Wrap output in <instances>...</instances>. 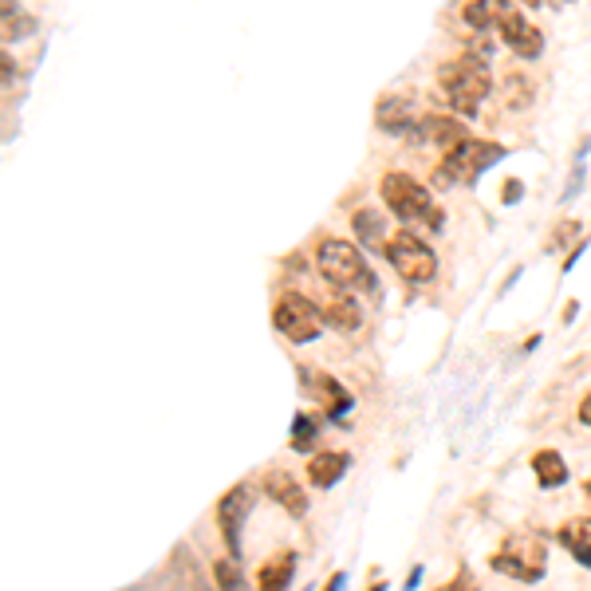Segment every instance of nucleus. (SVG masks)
<instances>
[{
  "instance_id": "f257e3e1",
  "label": "nucleus",
  "mask_w": 591,
  "mask_h": 591,
  "mask_svg": "<svg viewBox=\"0 0 591 591\" xmlns=\"http://www.w3.org/2000/svg\"><path fill=\"white\" fill-rule=\"evenodd\" d=\"M438 79H442V91H446V99H450V107H454L458 119H477L481 115V103H485V95L493 87L485 56L465 52L458 60L442 64Z\"/></svg>"
},
{
  "instance_id": "f03ea898",
  "label": "nucleus",
  "mask_w": 591,
  "mask_h": 591,
  "mask_svg": "<svg viewBox=\"0 0 591 591\" xmlns=\"http://www.w3.org/2000/svg\"><path fill=\"white\" fill-rule=\"evenodd\" d=\"M379 194H383L387 209H391L398 221H406V225H430L434 233L442 229V209L434 205L430 190L418 178H410V174H387L379 182Z\"/></svg>"
},
{
  "instance_id": "7ed1b4c3",
  "label": "nucleus",
  "mask_w": 591,
  "mask_h": 591,
  "mask_svg": "<svg viewBox=\"0 0 591 591\" xmlns=\"http://www.w3.org/2000/svg\"><path fill=\"white\" fill-rule=\"evenodd\" d=\"M316 264L324 272V280L335 284L339 292H375V276L363 261V253L351 245V241H339V237H324L320 249H316Z\"/></svg>"
},
{
  "instance_id": "20e7f679",
  "label": "nucleus",
  "mask_w": 591,
  "mask_h": 591,
  "mask_svg": "<svg viewBox=\"0 0 591 591\" xmlns=\"http://www.w3.org/2000/svg\"><path fill=\"white\" fill-rule=\"evenodd\" d=\"M383 253H387V261L394 264V272L406 280V284H414V288H422V284H430L434 276H438V257H434V249L418 237V233H394L391 241L383 245Z\"/></svg>"
},
{
  "instance_id": "39448f33",
  "label": "nucleus",
  "mask_w": 591,
  "mask_h": 591,
  "mask_svg": "<svg viewBox=\"0 0 591 591\" xmlns=\"http://www.w3.org/2000/svg\"><path fill=\"white\" fill-rule=\"evenodd\" d=\"M505 158V146H497V142H481V138H465L461 146L454 150H446V158H442V182L446 186H454V182H477L493 162H501Z\"/></svg>"
},
{
  "instance_id": "423d86ee",
  "label": "nucleus",
  "mask_w": 591,
  "mask_h": 591,
  "mask_svg": "<svg viewBox=\"0 0 591 591\" xmlns=\"http://www.w3.org/2000/svg\"><path fill=\"white\" fill-rule=\"evenodd\" d=\"M272 324H276V331H280L284 339H292V343H316V339L324 335V324H328V320H324V312H320L312 300L288 292V296L276 300Z\"/></svg>"
},
{
  "instance_id": "0eeeda50",
  "label": "nucleus",
  "mask_w": 591,
  "mask_h": 591,
  "mask_svg": "<svg viewBox=\"0 0 591 591\" xmlns=\"http://www.w3.org/2000/svg\"><path fill=\"white\" fill-rule=\"evenodd\" d=\"M253 505H257V485H253V481L233 485V489L221 497V505H217V528H221L225 548H229L233 556H241V532H245V521H249Z\"/></svg>"
},
{
  "instance_id": "6e6552de",
  "label": "nucleus",
  "mask_w": 591,
  "mask_h": 591,
  "mask_svg": "<svg viewBox=\"0 0 591 591\" xmlns=\"http://www.w3.org/2000/svg\"><path fill=\"white\" fill-rule=\"evenodd\" d=\"M493 572L509 576V580H521V584H536L544 576V548L521 540V544H505V552L493 556Z\"/></svg>"
},
{
  "instance_id": "1a4fd4ad",
  "label": "nucleus",
  "mask_w": 591,
  "mask_h": 591,
  "mask_svg": "<svg viewBox=\"0 0 591 591\" xmlns=\"http://www.w3.org/2000/svg\"><path fill=\"white\" fill-rule=\"evenodd\" d=\"M517 12H521L517 0H469L461 16H465V24L477 28V32H501Z\"/></svg>"
},
{
  "instance_id": "9d476101",
  "label": "nucleus",
  "mask_w": 591,
  "mask_h": 591,
  "mask_svg": "<svg viewBox=\"0 0 591 591\" xmlns=\"http://www.w3.org/2000/svg\"><path fill=\"white\" fill-rule=\"evenodd\" d=\"M264 493L288 513V517H304L308 513V493H304V485L292 477V473H284V469H272L268 477H264Z\"/></svg>"
},
{
  "instance_id": "9b49d317",
  "label": "nucleus",
  "mask_w": 591,
  "mask_h": 591,
  "mask_svg": "<svg viewBox=\"0 0 591 591\" xmlns=\"http://www.w3.org/2000/svg\"><path fill=\"white\" fill-rule=\"evenodd\" d=\"M414 138L430 142V146H442V150H454L469 138V131H465V123L458 115H422L418 127H414Z\"/></svg>"
},
{
  "instance_id": "f8f14e48",
  "label": "nucleus",
  "mask_w": 591,
  "mask_h": 591,
  "mask_svg": "<svg viewBox=\"0 0 591 591\" xmlns=\"http://www.w3.org/2000/svg\"><path fill=\"white\" fill-rule=\"evenodd\" d=\"M375 123L387 134H414L418 119H414V103L406 95H383L375 107Z\"/></svg>"
},
{
  "instance_id": "ddd939ff",
  "label": "nucleus",
  "mask_w": 591,
  "mask_h": 591,
  "mask_svg": "<svg viewBox=\"0 0 591 591\" xmlns=\"http://www.w3.org/2000/svg\"><path fill=\"white\" fill-rule=\"evenodd\" d=\"M501 40H505L521 60H536V56L544 52V36H540V28L528 20L525 12H517V16L501 28Z\"/></svg>"
},
{
  "instance_id": "4468645a",
  "label": "nucleus",
  "mask_w": 591,
  "mask_h": 591,
  "mask_svg": "<svg viewBox=\"0 0 591 591\" xmlns=\"http://www.w3.org/2000/svg\"><path fill=\"white\" fill-rule=\"evenodd\" d=\"M300 383L316 394V398H324V402H328L331 422H339V418L351 410V394L343 391V387H339L331 375H324V371H300Z\"/></svg>"
},
{
  "instance_id": "2eb2a0df",
  "label": "nucleus",
  "mask_w": 591,
  "mask_h": 591,
  "mask_svg": "<svg viewBox=\"0 0 591 591\" xmlns=\"http://www.w3.org/2000/svg\"><path fill=\"white\" fill-rule=\"evenodd\" d=\"M347 469H351V458L343 450H320V454H312V461H308V481L316 489H331V485L343 481Z\"/></svg>"
},
{
  "instance_id": "dca6fc26",
  "label": "nucleus",
  "mask_w": 591,
  "mask_h": 591,
  "mask_svg": "<svg viewBox=\"0 0 591 591\" xmlns=\"http://www.w3.org/2000/svg\"><path fill=\"white\" fill-rule=\"evenodd\" d=\"M296 580V552H280L276 560L261 564L257 572V588L261 591H288Z\"/></svg>"
},
{
  "instance_id": "f3484780",
  "label": "nucleus",
  "mask_w": 591,
  "mask_h": 591,
  "mask_svg": "<svg viewBox=\"0 0 591 591\" xmlns=\"http://www.w3.org/2000/svg\"><path fill=\"white\" fill-rule=\"evenodd\" d=\"M532 473L540 489H560L568 481V461L560 458L556 450H536L532 454Z\"/></svg>"
},
{
  "instance_id": "a211bd4d",
  "label": "nucleus",
  "mask_w": 591,
  "mask_h": 591,
  "mask_svg": "<svg viewBox=\"0 0 591 591\" xmlns=\"http://www.w3.org/2000/svg\"><path fill=\"white\" fill-rule=\"evenodd\" d=\"M324 320H328L335 331H343V335H351V331L359 328V304L351 300V296H343V292H335L328 296V308H324Z\"/></svg>"
},
{
  "instance_id": "6ab92c4d",
  "label": "nucleus",
  "mask_w": 591,
  "mask_h": 591,
  "mask_svg": "<svg viewBox=\"0 0 591 591\" xmlns=\"http://www.w3.org/2000/svg\"><path fill=\"white\" fill-rule=\"evenodd\" d=\"M560 544L584 564V568H591V521H572V525H564L560 532Z\"/></svg>"
},
{
  "instance_id": "aec40b11",
  "label": "nucleus",
  "mask_w": 591,
  "mask_h": 591,
  "mask_svg": "<svg viewBox=\"0 0 591 591\" xmlns=\"http://www.w3.org/2000/svg\"><path fill=\"white\" fill-rule=\"evenodd\" d=\"M351 225H355V233H359V241L371 249V245H387L383 241V233H387V225H383V217L375 213V209H359L355 217H351Z\"/></svg>"
},
{
  "instance_id": "412c9836",
  "label": "nucleus",
  "mask_w": 591,
  "mask_h": 591,
  "mask_svg": "<svg viewBox=\"0 0 591 591\" xmlns=\"http://www.w3.org/2000/svg\"><path fill=\"white\" fill-rule=\"evenodd\" d=\"M213 576H217V591H253L237 560H217L213 564Z\"/></svg>"
},
{
  "instance_id": "4be33fe9",
  "label": "nucleus",
  "mask_w": 591,
  "mask_h": 591,
  "mask_svg": "<svg viewBox=\"0 0 591 591\" xmlns=\"http://www.w3.org/2000/svg\"><path fill=\"white\" fill-rule=\"evenodd\" d=\"M320 426H324L320 418H312V414H296V418H292V446H296V450H308V446L316 442Z\"/></svg>"
},
{
  "instance_id": "5701e85b",
  "label": "nucleus",
  "mask_w": 591,
  "mask_h": 591,
  "mask_svg": "<svg viewBox=\"0 0 591 591\" xmlns=\"http://www.w3.org/2000/svg\"><path fill=\"white\" fill-rule=\"evenodd\" d=\"M36 28V20H16L12 12L4 16V44H12V36H28Z\"/></svg>"
},
{
  "instance_id": "b1692460",
  "label": "nucleus",
  "mask_w": 591,
  "mask_h": 591,
  "mask_svg": "<svg viewBox=\"0 0 591 591\" xmlns=\"http://www.w3.org/2000/svg\"><path fill=\"white\" fill-rule=\"evenodd\" d=\"M438 591H477V580H473V572H469V568H461L458 576H454L446 588H438Z\"/></svg>"
},
{
  "instance_id": "393cba45",
  "label": "nucleus",
  "mask_w": 591,
  "mask_h": 591,
  "mask_svg": "<svg viewBox=\"0 0 591 591\" xmlns=\"http://www.w3.org/2000/svg\"><path fill=\"white\" fill-rule=\"evenodd\" d=\"M576 233H580V225H576V221H564V225H560V229L552 233V249H560V245H568V241H572Z\"/></svg>"
},
{
  "instance_id": "a878e982",
  "label": "nucleus",
  "mask_w": 591,
  "mask_h": 591,
  "mask_svg": "<svg viewBox=\"0 0 591 591\" xmlns=\"http://www.w3.org/2000/svg\"><path fill=\"white\" fill-rule=\"evenodd\" d=\"M501 197H505V205H517V197H525V186H521L517 178H509L505 190H501Z\"/></svg>"
},
{
  "instance_id": "bb28decb",
  "label": "nucleus",
  "mask_w": 591,
  "mask_h": 591,
  "mask_svg": "<svg viewBox=\"0 0 591 591\" xmlns=\"http://www.w3.org/2000/svg\"><path fill=\"white\" fill-rule=\"evenodd\" d=\"M580 422H584V426L591 430V394L584 398V402H580Z\"/></svg>"
},
{
  "instance_id": "cd10ccee",
  "label": "nucleus",
  "mask_w": 591,
  "mask_h": 591,
  "mask_svg": "<svg viewBox=\"0 0 591 591\" xmlns=\"http://www.w3.org/2000/svg\"><path fill=\"white\" fill-rule=\"evenodd\" d=\"M343 580H347V576H343V572H335L328 584H324V591H343Z\"/></svg>"
},
{
  "instance_id": "c85d7f7f",
  "label": "nucleus",
  "mask_w": 591,
  "mask_h": 591,
  "mask_svg": "<svg viewBox=\"0 0 591 591\" xmlns=\"http://www.w3.org/2000/svg\"><path fill=\"white\" fill-rule=\"evenodd\" d=\"M521 4H525V8H536V4H544V0H521Z\"/></svg>"
},
{
  "instance_id": "c756f323",
  "label": "nucleus",
  "mask_w": 591,
  "mask_h": 591,
  "mask_svg": "<svg viewBox=\"0 0 591 591\" xmlns=\"http://www.w3.org/2000/svg\"><path fill=\"white\" fill-rule=\"evenodd\" d=\"M584 489H588V497H591V481H588V485H584Z\"/></svg>"
}]
</instances>
